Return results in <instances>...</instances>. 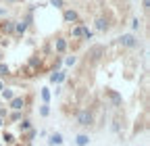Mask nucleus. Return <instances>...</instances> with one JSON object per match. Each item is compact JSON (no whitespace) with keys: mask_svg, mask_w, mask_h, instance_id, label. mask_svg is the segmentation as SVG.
Wrapping results in <instances>:
<instances>
[{"mask_svg":"<svg viewBox=\"0 0 150 146\" xmlns=\"http://www.w3.org/2000/svg\"><path fill=\"white\" fill-rule=\"evenodd\" d=\"M75 121H77V125H81V127H90L94 123V113L90 108H81L77 113V117H75Z\"/></svg>","mask_w":150,"mask_h":146,"instance_id":"nucleus-1","label":"nucleus"},{"mask_svg":"<svg viewBox=\"0 0 150 146\" xmlns=\"http://www.w3.org/2000/svg\"><path fill=\"white\" fill-rule=\"evenodd\" d=\"M117 44L119 46H123V48H138V38L134 33H123V35H119L117 38Z\"/></svg>","mask_w":150,"mask_h":146,"instance_id":"nucleus-2","label":"nucleus"},{"mask_svg":"<svg viewBox=\"0 0 150 146\" xmlns=\"http://www.w3.org/2000/svg\"><path fill=\"white\" fill-rule=\"evenodd\" d=\"M104 94H106V98L110 100V104L115 106V108H121V106H123V96L117 92V90H112V88H106V90H104Z\"/></svg>","mask_w":150,"mask_h":146,"instance_id":"nucleus-3","label":"nucleus"},{"mask_svg":"<svg viewBox=\"0 0 150 146\" xmlns=\"http://www.w3.org/2000/svg\"><path fill=\"white\" fill-rule=\"evenodd\" d=\"M104 52H106V48H104L102 44H94V46H90V50H88V59L100 61V59L104 57Z\"/></svg>","mask_w":150,"mask_h":146,"instance_id":"nucleus-4","label":"nucleus"},{"mask_svg":"<svg viewBox=\"0 0 150 146\" xmlns=\"http://www.w3.org/2000/svg\"><path fill=\"white\" fill-rule=\"evenodd\" d=\"M29 23H31V13H27V17H25L23 21H17V23H15V33L19 35V38H21V35H23V33L27 31Z\"/></svg>","mask_w":150,"mask_h":146,"instance_id":"nucleus-5","label":"nucleus"},{"mask_svg":"<svg viewBox=\"0 0 150 146\" xmlns=\"http://www.w3.org/2000/svg\"><path fill=\"white\" fill-rule=\"evenodd\" d=\"M25 102H27L25 96H15L13 100H8V108H11V111H23Z\"/></svg>","mask_w":150,"mask_h":146,"instance_id":"nucleus-6","label":"nucleus"},{"mask_svg":"<svg viewBox=\"0 0 150 146\" xmlns=\"http://www.w3.org/2000/svg\"><path fill=\"white\" fill-rule=\"evenodd\" d=\"M65 79H67V71L54 69V71H52V75H50V84H63Z\"/></svg>","mask_w":150,"mask_h":146,"instance_id":"nucleus-7","label":"nucleus"},{"mask_svg":"<svg viewBox=\"0 0 150 146\" xmlns=\"http://www.w3.org/2000/svg\"><path fill=\"white\" fill-rule=\"evenodd\" d=\"M63 19H65L67 23H79V15L75 13L73 9H67V11L63 13Z\"/></svg>","mask_w":150,"mask_h":146,"instance_id":"nucleus-8","label":"nucleus"},{"mask_svg":"<svg viewBox=\"0 0 150 146\" xmlns=\"http://www.w3.org/2000/svg\"><path fill=\"white\" fill-rule=\"evenodd\" d=\"M67 48H69V44H67L65 38H56V40H54V50L59 52V54H65Z\"/></svg>","mask_w":150,"mask_h":146,"instance_id":"nucleus-9","label":"nucleus"},{"mask_svg":"<svg viewBox=\"0 0 150 146\" xmlns=\"http://www.w3.org/2000/svg\"><path fill=\"white\" fill-rule=\"evenodd\" d=\"M96 29H98V31H108V29H110L108 19H104V17H98V19H96Z\"/></svg>","mask_w":150,"mask_h":146,"instance_id":"nucleus-10","label":"nucleus"},{"mask_svg":"<svg viewBox=\"0 0 150 146\" xmlns=\"http://www.w3.org/2000/svg\"><path fill=\"white\" fill-rule=\"evenodd\" d=\"M63 142H65V140H63V136H61L59 132H56V134H50V136H48V144H50V146H61Z\"/></svg>","mask_w":150,"mask_h":146,"instance_id":"nucleus-11","label":"nucleus"},{"mask_svg":"<svg viewBox=\"0 0 150 146\" xmlns=\"http://www.w3.org/2000/svg\"><path fill=\"white\" fill-rule=\"evenodd\" d=\"M15 23H17V21H13V19L2 21V31H4V33H15Z\"/></svg>","mask_w":150,"mask_h":146,"instance_id":"nucleus-12","label":"nucleus"},{"mask_svg":"<svg viewBox=\"0 0 150 146\" xmlns=\"http://www.w3.org/2000/svg\"><path fill=\"white\" fill-rule=\"evenodd\" d=\"M75 144H77V146H88V144H90V136H88V134L75 136Z\"/></svg>","mask_w":150,"mask_h":146,"instance_id":"nucleus-13","label":"nucleus"},{"mask_svg":"<svg viewBox=\"0 0 150 146\" xmlns=\"http://www.w3.org/2000/svg\"><path fill=\"white\" fill-rule=\"evenodd\" d=\"M71 35H73V38L83 40V25H81V23H79V25H75V27L71 29Z\"/></svg>","mask_w":150,"mask_h":146,"instance_id":"nucleus-14","label":"nucleus"},{"mask_svg":"<svg viewBox=\"0 0 150 146\" xmlns=\"http://www.w3.org/2000/svg\"><path fill=\"white\" fill-rule=\"evenodd\" d=\"M19 130H21V132H29L31 130V121L29 119H21V121H19Z\"/></svg>","mask_w":150,"mask_h":146,"instance_id":"nucleus-15","label":"nucleus"},{"mask_svg":"<svg viewBox=\"0 0 150 146\" xmlns=\"http://www.w3.org/2000/svg\"><path fill=\"white\" fill-rule=\"evenodd\" d=\"M2 98L8 102V100H13V98H15V92H13L11 88H6V86H4V90H2Z\"/></svg>","mask_w":150,"mask_h":146,"instance_id":"nucleus-16","label":"nucleus"},{"mask_svg":"<svg viewBox=\"0 0 150 146\" xmlns=\"http://www.w3.org/2000/svg\"><path fill=\"white\" fill-rule=\"evenodd\" d=\"M42 100H44V104H48V100H50V90L48 88H42Z\"/></svg>","mask_w":150,"mask_h":146,"instance_id":"nucleus-17","label":"nucleus"},{"mask_svg":"<svg viewBox=\"0 0 150 146\" xmlns=\"http://www.w3.org/2000/svg\"><path fill=\"white\" fill-rule=\"evenodd\" d=\"M8 73H11L8 65H4V63H0V77H4V75H8Z\"/></svg>","mask_w":150,"mask_h":146,"instance_id":"nucleus-18","label":"nucleus"},{"mask_svg":"<svg viewBox=\"0 0 150 146\" xmlns=\"http://www.w3.org/2000/svg\"><path fill=\"white\" fill-rule=\"evenodd\" d=\"M92 38H94V31L88 29V27L83 25V40H92Z\"/></svg>","mask_w":150,"mask_h":146,"instance_id":"nucleus-19","label":"nucleus"},{"mask_svg":"<svg viewBox=\"0 0 150 146\" xmlns=\"http://www.w3.org/2000/svg\"><path fill=\"white\" fill-rule=\"evenodd\" d=\"M38 65H42V59H40V57H33V59H29V67H38Z\"/></svg>","mask_w":150,"mask_h":146,"instance_id":"nucleus-20","label":"nucleus"},{"mask_svg":"<svg viewBox=\"0 0 150 146\" xmlns=\"http://www.w3.org/2000/svg\"><path fill=\"white\" fill-rule=\"evenodd\" d=\"M75 63H77V57H67V59H65V65H67V67H73Z\"/></svg>","mask_w":150,"mask_h":146,"instance_id":"nucleus-21","label":"nucleus"},{"mask_svg":"<svg viewBox=\"0 0 150 146\" xmlns=\"http://www.w3.org/2000/svg\"><path fill=\"white\" fill-rule=\"evenodd\" d=\"M48 113H50L48 104H42V106H40V115H42V117H48Z\"/></svg>","mask_w":150,"mask_h":146,"instance_id":"nucleus-22","label":"nucleus"},{"mask_svg":"<svg viewBox=\"0 0 150 146\" xmlns=\"http://www.w3.org/2000/svg\"><path fill=\"white\" fill-rule=\"evenodd\" d=\"M50 4L56 6V9H63L65 6V0H50Z\"/></svg>","mask_w":150,"mask_h":146,"instance_id":"nucleus-23","label":"nucleus"},{"mask_svg":"<svg viewBox=\"0 0 150 146\" xmlns=\"http://www.w3.org/2000/svg\"><path fill=\"white\" fill-rule=\"evenodd\" d=\"M6 115H8V106H6V108H4V106H0V117L6 119Z\"/></svg>","mask_w":150,"mask_h":146,"instance_id":"nucleus-24","label":"nucleus"},{"mask_svg":"<svg viewBox=\"0 0 150 146\" xmlns=\"http://www.w3.org/2000/svg\"><path fill=\"white\" fill-rule=\"evenodd\" d=\"M33 138H35V130H29L27 132V140H33Z\"/></svg>","mask_w":150,"mask_h":146,"instance_id":"nucleus-25","label":"nucleus"},{"mask_svg":"<svg viewBox=\"0 0 150 146\" xmlns=\"http://www.w3.org/2000/svg\"><path fill=\"white\" fill-rule=\"evenodd\" d=\"M4 140H6V142H8V144H13V142H15V138H13V136H11V134H4Z\"/></svg>","mask_w":150,"mask_h":146,"instance_id":"nucleus-26","label":"nucleus"},{"mask_svg":"<svg viewBox=\"0 0 150 146\" xmlns=\"http://www.w3.org/2000/svg\"><path fill=\"white\" fill-rule=\"evenodd\" d=\"M131 27L138 29V27H140V19H134V21H131Z\"/></svg>","mask_w":150,"mask_h":146,"instance_id":"nucleus-27","label":"nucleus"},{"mask_svg":"<svg viewBox=\"0 0 150 146\" xmlns=\"http://www.w3.org/2000/svg\"><path fill=\"white\" fill-rule=\"evenodd\" d=\"M142 4H144V11H148L150 9V0H142Z\"/></svg>","mask_w":150,"mask_h":146,"instance_id":"nucleus-28","label":"nucleus"},{"mask_svg":"<svg viewBox=\"0 0 150 146\" xmlns=\"http://www.w3.org/2000/svg\"><path fill=\"white\" fill-rule=\"evenodd\" d=\"M2 90H4V82H2V79H0V92H2Z\"/></svg>","mask_w":150,"mask_h":146,"instance_id":"nucleus-29","label":"nucleus"},{"mask_svg":"<svg viewBox=\"0 0 150 146\" xmlns=\"http://www.w3.org/2000/svg\"><path fill=\"white\" fill-rule=\"evenodd\" d=\"M6 2H11V4H15V2H21V0H6Z\"/></svg>","mask_w":150,"mask_h":146,"instance_id":"nucleus-30","label":"nucleus"},{"mask_svg":"<svg viewBox=\"0 0 150 146\" xmlns=\"http://www.w3.org/2000/svg\"><path fill=\"white\" fill-rule=\"evenodd\" d=\"M4 123H6V121H4V119H2V117H0V127H2V125H4Z\"/></svg>","mask_w":150,"mask_h":146,"instance_id":"nucleus-31","label":"nucleus"}]
</instances>
